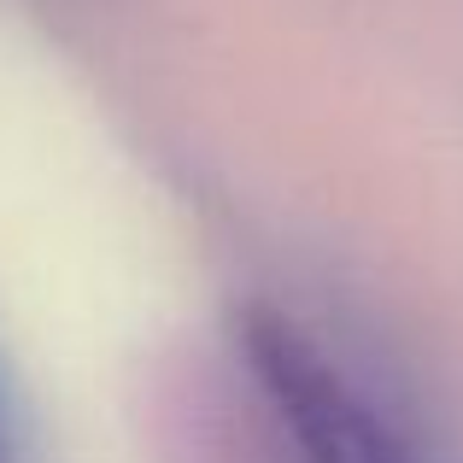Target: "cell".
<instances>
[{
    "instance_id": "obj_2",
    "label": "cell",
    "mask_w": 463,
    "mask_h": 463,
    "mask_svg": "<svg viewBox=\"0 0 463 463\" xmlns=\"http://www.w3.org/2000/svg\"><path fill=\"white\" fill-rule=\"evenodd\" d=\"M0 463H18V440H12V411L0 399Z\"/></svg>"
},
{
    "instance_id": "obj_1",
    "label": "cell",
    "mask_w": 463,
    "mask_h": 463,
    "mask_svg": "<svg viewBox=\"0 0 463 463\" xmlns=\"http://www.w3.org/2000/svg\"><path fill=\"white\" fill-rule=\"evenodd\" d=\"M241 346H247V364L282 417L288 440L299 446V463H422L405 434L288 317L252 311L241 328Z\"/></svg>"
}]
</instances>
